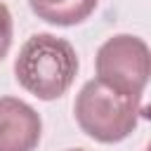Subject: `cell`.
<instances>
[{"mask_svg": "<svg viewBox=\"0 0 151 151\" xmlns=\"http://www.w3.org/2000/svg\"><path fill=\"white\" fill-rule=\"evenodd\" d=\"M76 47L54 33H33L14 59L17 83L42 101L59 99L73 85L78 73Z\"/></svg>", "mask_w": 151, "mask_h": 151, "instance_id": "obj_1", "label": "cell"}, {"mask_svg": "<svg viewBox=\"0 0 151 151\" xmlns=\"http://www.w3.org/2000/svg\"><path fill=\"white\" fill-rule=\"evenodd\" d=\"M73 113L78 127L94 142L118 144L127 139L144 116L142 97L120 94L106 83L92 78L87 80L73 101Z\"/></svg>", "mask_w": 151, "mask_h": 151, "instance_id": "obj_2", "label": "cell"}, {"mask_svg": "<svg viewBox=\"0 0 151 151\" xmlns=\"http://www.w3.org/2000/svg\"><path fill=\"white\" fill-rule=\"evenodd\" d=\"M97 80L106 83L120 94L142 97L151 76L149 45L132 33H118L106 38L94 57Z\"/></svg>", "mask_w": 151, "mask_h": 151, "instance_id": "obj_3", "label": "cell"}, {"mask_svg": "<svg viewBox=\"0 0 151 151\" xmlns=\"http://www.w3.org/2000/svg\"><path fill=\"white\" fill-rule=\"evenodd\" d=\"M40 137V113L24 99L0 97V151H35Z\"/></svg>", "mask_w": 151, "mask_h": 151, "instance_id": "obj_4", "label": "cell"}, {"mask_svg": "<svg viewBox=\"0 0 151 151\" xmlns=\"http://www.w3.org/2000/svg\"><path fill=\"white\" fill-rule=\"evenodd\" d=\"M33 14L52 26H78L97 9L99 0H28Z\"/></svg>", "mask_w": 151, "mask_h": 151, "instance_id": "obj_5", "label": "cell"}, {"mask_svg": "<svg viewBox=\"0 0 151 151\" xmlns=\"http://www.w3.org/2000/svg\"><path fill=\"white\" fill-rule=\"evenodd\" d=\"M12 35H14L12 12H9V7L0 0V61L7 57V52H9V47H12Z\"/></svg>", "mask_w": 151, "mask_h": 151, "instance_id": "obj_6", "label": "cell"}, {"mask_svg": "<svg viewBox=\"0 0 151 151\" xmlns=\"http://www.w3.org/2000/svg\"><path fill=\"white\" fill-rule=\"evenodd\" d=\"M66 151H87V149H66Z\"/></svg>", "mask_w": 151, "mask_h": 151, "instance_id": "obj_7", "label": "cell"}]
</instances>
